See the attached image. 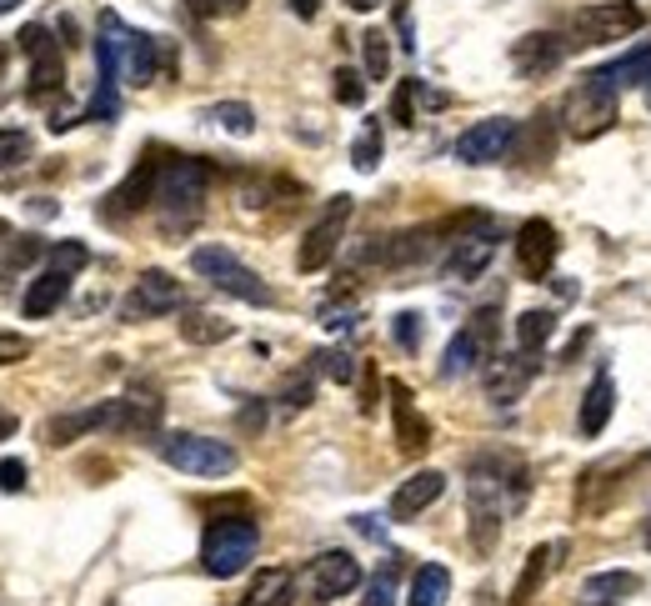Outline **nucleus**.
Segmentation results:
<instances>
[{
  "label": "nucleus",
  "mask_w": 651,
  "mask_h": 606,
  "mask_svg": "<svg viewBox=\"0 0 651 606\" xmlns=\"http://www.w3.org/2000/svg\"><path fill=\"white\" fill-rule=\"evenodd\" d=\"M627 466H637V462H627V456H606V462L586 466V471H581V487H577V512L581 516L606 512V506H612V497L621 491V481H612V476H621Z\"/></svg>",
  "instance_id": "20"
},
{
  "label": "nucleus",
  "mask_w": 651,
  "mask_h": 606,
  "mask_svg": "<svg viewBox=\"0 0 651 606\" xmlns=\"http://www.w3.org/2000/svg\"><path fill=\"white\" fill-rule=\"evenodd\" d=\"M21 357H31V341L15 331H0V366H11V361H21Z\"/></svg>",
  "instance_id": "48"
},
{
  "label": "nucleus",
  "mask_w": 651,
  "mask_h": 606,
  "mask_svg": "<svg viewBox=\"0 0 651 606\" xmlns=\"http://www.w3.org/2000/svg\"><path fill=\"white\" fill-rule=\"evenodd\" d=\"M521 126L507 116H486L476 120V126H466L462 136H456V161H466V166H497V161H507V151L516 145Z\"/></svg>",
  "instance_id": "12"
},
{
  "label": "nucleus",
  "mask_w": 651,
  "mask_h": 606,
  "mask_svg": "<svg viewBox=\"0 0 651 606\" xmlns=\"http://www.w3.org/2000/svg\"><path fill=\"white\" fill-rule=\"evenodd\" d=\"M40 250H46V246H40L36 236H21V241H15V246H11V256H5V261H0V276H5V281H11L15 271H25V266L36 261Z\"/></svg>",
  "instance_id": "40"
},
{
  "label": "nucleus",
  "mask_w": 651,
  "mask_h": 606,
  "mask_svg": "<svg viewBox=\"0 0 651 606\" xmlns=\"http://www.w3.org/2000/svg\"><path fill=\"white\" fill-rule=\"evenodd\" d=\"M25 166H31V136L5 126L0 131V186H15L25 176Z\"/></svg>",
  "instance_id": "31"
},
{
  "label": "nucleus",
  "mask_w": 651,
  "mask_h": 606,
  "mask_svg": "<svg viewBox=\"0 0 651 606\" xmlns=\"http://www.w3.org/2000/svg\"><path fill=\"white\" fill-rule=\"evenodd\" d=\"M391 336H396L402 351H416V346H421V316H416V311H402V316L391 322Z\"/></svg>",
  "instance_id": "43"
},
{
  "label": "nucleus",
  "mask_w": 651,
  "mask_h": 606,
  "mask_svg": "<svg viewBox=\"0 0 651 606\" xmlns=\"http://www.w3.org/2000/svg\"><path fill=\"white\" fill-rule=\"evenodd\" d=\"M521 155H532V161L551 155V116H532V145H526Z\"/></svg>",
  "instance_id": "45"
},
{
  "label": "nucleus",
  "mask_w": 651,
  "mask_h": 606,
  "mask_svg": "<svg viewBox=\"0 0 651 606\" xmlns=\"http://www.w3.org/2000/svg\"><path fill=\"white\" fill-rule=\"evenodd\" d=\"M311 361H316V371L326 381H336V386H351L356 381V357L351 351H341V346H336V351H316Z\"/></svg>",
  "instance_id": "36"
},
{
  "label": "nucleus",
  "mask_w": 651,
  "mask_h": 606,
  "mask_svg": "<svg viewBox=\"0 0 651 606\" xmlns=\"http://www.w3.org/2000/svg\"><path fill=\"white\" fill-rule=\"evenodd\" d=\"M501 316H497V306H481L472 316V322L462 326V331L451 336V346H446V357H441V376L446 381H456V376H472V371H481L486 361L497 357V336H501Z\"/></svg>",
  "instance_id": "8"
},
{
  "label": "nucleus",
  "mask_w": 651,
  "mask_h": 606,
  "mask_svg": "<svg viewBox=\"0 0 651 606\" xmlns=\"http://www.w3.org/2000/svg\"><path fill=\"white\" fill-rule=\"evenodd\" d=\"M641 25H647V11H641L637 0H596L586 11L571 15L567 25V46L581 50V46H616V40L637 36Z\"/></svg>",
  "instance_id": "5"
},
{
  "label": "nucleus",
  "mask_w": 651,
  "mask_h": 606,
  "mask_svg": "<svg viewBox=\"0 0 651 606\" xmlns=\"http://www.w3.org/2000/svg\"><path fill=\"white\" fill-rule=\"evenodd\" d=\"M155 180H161V161H155V151H151V155H141V161H136V171H130V176L106 196L101 215H106V221H126V215L155 206Z\"/></svg>",
  "instance_id": "14"
},
{
  "label": "nucleus",
  "mask_w": 651,
  "mask_h": 606,
  "mask_svg": "<svg viewBox=\"0 0 651 606\" xmlns=\"http://www.w3.org/2000/svg\"><path fill=\"white\" fill-rule=\"evenodd\" d=\"M441 491H446V476H441V471L406 476L402 487H396V497H391V516H396V522H416L427 506H437Z\"/></svg>",
  "instance_id": "22"
},
{
  "label": "nucleus",
  "mask_w": 651,
  "mask_h": 606,
  "mask_svg": "<svg viewBox=\"0 0 651 606\" xmlns=\"http://www.w3.org/2000/svg\"><path fill=\"white\" fill-rule=\"evenodd\" d=\"M386 392H391V421H396V446H402L406 456L427 452L431 446V421L416 411L411 386H406V381H386Z\"/></svg>",
  "instance_id": "18"
},
{
  "label": "nucleus",
  "mask_w": 651,
  "mask_h": 606,
  "mask_svg": "<svg viewBox=\"0 0 651 606\" xmlns=\"http://www.w3.org/2000/svg\"><path fill=\"white\" fill-rule=\"evenodd\" d=\"M551 336H557V316H551V311H521L516 316V351L542 357Z\"/></svg>",
  "instance_id": "32"
},
{
  "label": "nucleus",
  "mask_w": 651,
  "mask_h": 606,
  "mask_svg": "<svg viewBox=\"0 0 651 606\" xmlns=\"http://www.w3.org/2000/svg\"><path fill=\"white\" fill-rule=\"evenodd\" d=\"M66 296H71V271H60V266H46V271L31 281V291H25L21 311L31 316V322H40V316H50V311H56Z\"/></svg>",
  "instance_id": "25"
},
{
  "label": "nucleus",
  "mask_w": 651,
  "mask_h": 606,
  "mask_svg": "<svg viewBox=\"0 0 651 606\" xmlns=\"http://www.w3.org/2000/svg\"><path fill=\"white\" fill-rule=\"evenodd\" d=\"M361 56H367L371 81H386L391 75V36L386 31H367V36H361Z\"/></svg>",
  "instance_id": "35"
},
{
  "label": "nucleus",
  "mask_w": 651,
  "mask_h": 606,
  "mask_svg": "<svg viewBox=\"0 0 651 606\" xmlns=\"http://www.w3.org/2000/svg\"><path fill=\"white\" fill-rule=\"evenodd\" d=\"M557 250H561L557 226L542 221V215H532V221L516 231V266L526 281H542V276L551 271V261H557Z\"/></svg>",
  "instance_id": "17"
},
{
  "label": "nucleus",
  "mask_w": 651,
  "mask_h": 606,
  "mask_svg": "<svg viewBox=\"0 0 651 606\" xmlns=\"http://www.w3.org/2000/svg\"><path fill=\"white\" fill-rule=\"evenodd\" d=\"M190 15H201V21H216V15H241L246 11V0H186Z\"/></svg>",
  "instance_id": "44"
},
{
  "label": "nucleus",
  "mask_w": 651,
  "mask_h": 606,
  "mask_svg": "<svg viewBox=\"0 0 651 606\" xmlns=\"http://www.w3.org/2000/svg\"><path fill=\"white\" fill-rule=\"evenodd\" d=\"M286 5H291L301 21H316V11H321V0H286Z\"/></svg>",
  "instance_id": "52"
},
{
  "label": "nucleus",
  "mask_w": 651,
  "mask_h": 606,
  "mask_svg": "<svg viewBox=\"0 0 651 606\" xmlns=\"http://www.w3.org/2000/svg\"><path fill=\"white\" fill-rule=\"evenodd\" d=\"M631 592H637L631 571H592L577 592V606H621Z\"/></svg>",
  "instance_id": "27"
},
{
  "label": "nucleus",
  "mask_w": 651,
  "mask_h": 606,
  "mask_svg": "<svg viewBox=\"0 0 651 606\" xmlns=\"http://www.w3.org/2000/svg\"><path fill=\"white\" fill-rule=\"evenodd\" d=\"M647 551H651V516H647Z\"/></svg>",
  "instance_id": "59"
},
{
  "label": "nucleus",
  "mask_w": 651,
  "mask_h": 606,
  "mask_svg": "<svg viewBox=\"0 0 651 606\" xmlns=\"http://www.w3.org/2000/svg\"><path fill=\"white\" fill-rule=\"evenodd\" d=\"M391 5H396V25H402L406 46H416V40H411V15H406V0H391Z\"/></svg>",
  "instance_id": "53"
},
{
  "label": "nucleus",
  "mask_w": 651,
  "mask_h": 606,
  "mask_svg": "<svg viewBox=\"0 0 651 606\" xmlns=\"http://www.w3.org/2000/svg\"><path fill=\"white\" fill-rule=\"evenodd\" d=\"M291 602H297V571L266 567V571H256L251 592L241 596L236 606H291Z\"/></svg>",
  "instance_id": "28"
},
{
  "label": "nucleus",
  "mask_w": 651,
  "mask_h": 606,
  "mask_svg": "<svg viewBox=\"0 0 651 606\" xmlns=\"http://www.w3.org/2000/svg\"><path fill=\"white\" fill-rule=\"evenodd\" d=\"M281 401H286V411H306V406H311V381H306V376H297V381H286V392H281Z\"/></svg>",
  "instance_id": "47"
},
{
  "label": "nucleus",
  "mask_w": 651,
  "mask_h": 606,
  "mask_svg": "<svg viewBox=\"0 0 651 606\" xmlns=\"http://www.w3.org/2000/svg\"><path fill=\"white\" fill-rule=\"evenodd\" d=\"M376 371H367V386H361V411H376Z\"/></svg>",
  "instance_id": "51"
},
{
  "label": "nucleus",
  "mask_w": 651,
  "mask_h": 606,
  "mask_svg": "<svg viewBox=\"0 0 651 606\" xmlns=\"http://www.w3.org/2000/svg\"><path fill=\"white\" fill-rule=\"evenodd\" d=\"M0 231H5V226H0Z\"/></svg>",
  "instance_id": "60"
},
{
  "label": "nucleus",
  "mask_w": 651,
  "mask_h": 606,
  "mask_svg": "<svg viewBox=\"0 0 651 606\" xmlns=\"http://www.w3.org/2000/svg\"><path fill=\"white\" fill-rule=\"evenodd\" d=\"M260 417H266V411H260V406H251V411H241V427H260Z\"/></svg>",
  "instance_id": "54"
},
{
  "label": "nucleus",
  "mask_w": 651,
  "mask_h": 606,
  "mask_svg": "<svg viewBox=\"0 0 651 606\" xmlns=\"http://www.w3.org/2000/svg\"><path fill=\"white\" fill-rule=\"evenodd\" d=\"M206 196H211V166L201 155H171L161 161V180H155V206H161V226L176 236L190 231L206 211Z\"/></svg>",
  "instance_id": "1"
},
{
  "label": "nucleus",
  "mask_w": 651,
  "mask_h": 606,
  "mask_svg": "<svg viewBox=\"0 0 651 606\" xmlns=\"http://www.w3.org/2000/svg\"><path fill=\"white\" fill-rule=\"evenodd\" d=\"M361 606H396V567H381L367 582V602Z\"/></svg>",
  "instance_id": "41"
},
{
  "label": "nucleus",
  "mask_w": 651,
  "mask_h": 606,
  "mask_svg": "<svg viewBox=\"0 0 651 606\" xmlns=\"http://www.w3.org/2000/svg\"><path fill=\"white\" fill-rule=\"evenodd\" d=\"M231 331H236V326L211 316V311H186V316H181V336H186L190 346H221V341H231Z\"/></svg>",
  "instance_id": "33"
},
{
  "label": "nucleus",
  "mask_w": 651,
  "mask_h": 606,
  "mask_svg": "<svg viewBox=\"0 0 651 606\" xmlns=\"http://www.w3.org/2000/svg\"><path fill=\"white\" fill-rule=\"evenodd\" d=\"M497 256V231L486 226V215H466V231L451 241L446 281H476Z\"/></svg>",
  "instance_id": "13"
},
{
  "label": "nucleus",
  "mask_w": 651,
  "mask_h": 606,
  "mask_svg": "<svg viewBox=\"0 0 651 606\" xmlns=\"http://www.w3.org/2000/svg\"><path fill=\"white\" fill-rule=\"evenodd\" d=\"M190 271L201 276V281H211L216 291H225V296L246 301V306H271V301H276L271 285L260 281L246 261H236L225 246H196V250H190Z\"/></svg>",
  "instance_id": "6"
},
{
  "label": "nucleus",
  "mask_w": 651,
  "mask_h": 606,
  "mask_svg": "<svg viewBox=\"0 0 651 606\" xmlns=\"http://www.w3.org/2000/svg\"><path fill=\"white\" fill-rule=\"evenodd\" d=\"M616 411V386H612V371H596L592 392L581 396V417H577V431L581 436H602L606 421Z\"/></svg>",
  "instance_id": "26"
},
{
  "label": "nucleus",
  "mask_w": 651,
  "mask_h": 606,
  "mask_svg": "<svg viewBox=\"0 0 651 606\" xmlns=\"http://www.w3.org/2000/svg\"><path fill=\"white\" fill-rule=\"evenodd\" d=\"M351 196H336L326 211H321V221L306 231V241H301V250H297V271H306V276H316V271H326V266L336 261V250H341V241H346V221H351Z\"/></svg>",
  "instance_id": "9"
},
{
  "label": "nucleus",
  "mask_w": 651,
  "mask_h": 606,
  "mask_svg": "<svg viewBox=\"0 0 651 606\" xmlns=\"http://www.w3.org/2000/svg\"><path fill=\"white\" fill-rule=\"evenodd\" d=\"M481 381H486V396L497 406H511L526 396V386L536 381V357L532 351H511V357H491L481 366Z\"/></svg>",
  "instance_id": "15"
},
{
  "label": "nucleus",
  "mask_w": 651,
  "mask_h": 606,
  "mask_svg": "<svg viewBox=\"0 0 651 606\" xmlns=\"http://www.w3.org/2000/svg\"><path fill=\"white\" fill-rule=\"evenodd\" d=\"M557 557H561V541H542V547H532V557H526V567H521L516 586H511V606H532L536 602V592L546 586Z\"/></svg>",
  "instance_id": "24"
},
{
  "label": "nucleus",
  "mask_w": 651,
  "mask_h": 606,
  "mask_svg": "<svg viewBox=\"0 0 651 606\" xmlns=\"http://www.w3.org/2000/svg\"><path fill=\"white\" fill-rule=\"evenodd\" d=\"M256 547H260V526L256 516H216L201 536V567L206 576L216 582H231L241 571L256 561Z\"/></svg>",
  "instance_id": "3"
},
{
  "label": "nucleus",
  "mask_w": 651,
  "mask_h": 606,
  "mask_svg": "<svg viewBox=\"0 0 651 606\" xmlns=\"http://www.w3.org/2000/svg\"><path fill=\"white\" fill-rule=\"evenodd\" d=\"M5 56H11V50H5V40H0V71H5Z\"/></svg>",
  "instance_id": "58"
},
{
  "label": "nucleus",
  "mask_w": 651,
  "mask_h": 606,
  "mask_svg": "<svg viewBox=\"0 0 651 606\" xmlns=\"http://www.w3.org/2000/svg\"><path fill=\"white\" fill-rule=\"evenodd\" d=\"M155 452H161L166 466H176V471H186V476H231L241 466L231 441L196 436V431H171V436L155 441Z\"/></svg>",
  "instance_id": "7"
},
{
  "label": "nucleus",
  "mask_w": 651,
  "mask_h": 606,
  "mask_svg": "<svg viewBox=\"0 0 651 606\" xmlns=\"http://www.w3.org/2000/svg\"><path fill=\"white\" fill-rule=\"evenodd\" d=\"M332 91L341 106H361V101H367V81H361V71H351V66H341V71L332 75Z\"/></svg>",
  "instance_id": "39"
},
{
  "label": "nucleus",
  "mask_w": 651,
  "mask_h": 606,
  "mask_svg": "<svg viewBox=\"0 0 651 606\" xmlns=\"http://www.w3.org/2000/svg\"><path fill=\"white\" fill-rule=\"evenodd\" d=\"M586 341H592V326H581V331L571 336L567 351H561V361H577V357H581V346H586Z\"/></svg>",
  "instance_id": "50"
},
{
  "label": "nucleus",
  "mask_w": 651,
  "mask_h": 606,
  "mask_svg": "<svg viewBox=\"0 0 651 606\" xmlns=\"http://www.w3.org/2000/svg\"><path fill=\"white\" fill-rule=\"evenodd\" d=\"M416 95H421L416 75L396 81V95H391V120H396V126H416Z\"/></svg>",
  "instance_id": "38"
},
{
  "label": "nucleus",
  "mask_w": 651,
  "mask_h": 606,
  "mask_svg": "<svg viewBox=\"0 0 651 606\" xmlns=\"http://www.w3.org/2000/svg\"><path fill=\"white\" fill-rule=\"evenodd\" d=\"M321 326H326V331H351L356 311H326V322H321Z\"/></svg>",
  "instance_id": "49"
},
{
  "label": "nucleus",
  "mask_w": 651,
  "mask_h": 606,
  "mask_svg": "<svg viewBox=\"0 0 651 606\" xmlns=\"http://www.w3.org/2000/svg\"><path fill=\"white\" fill-rule=\"evenodd\" d=\"M351 161H356V171L381 166V120H367V131L356 136V145H351Z\"/></svg>",
  "instance_id": "37"
},
{
  "label": "nucleus",
  "mask_w": 651,
  "mask_h": 606,
  "mask_svg": "<svg viewBox=\"0 0 651 606\" xmlns=\"http://www.w3.org/2000/svg\"><path fill=\"white\" fill-rule=\"evenodd\" d=\"M567 36H557V31H532V36H521L516 46H511V66H516L521 75H551L567 60Z\"/></svg>",
  "instance_id": "19"
},
{
  "label": "nucleus",
  "mask_w": 651,
  "mask_h": 606,
  "mask_svg": "<svg viewBox=\"0 0 651 606\" xmlns=\"http://www.w3.org/2000/svg\"><path fill=\"white\" fill-rule=\"evenodd\" d=\"M11 431H15V417H5V411H0V441L11 436Z\"/></svg>",
  "instance_id": "56"
},
{
  "label": "nucleus",
  "mask_w": 651,
  "mask_h": 606,
  "mask_svg": "<svg viewBox=\"0 0 651 606\" xmlns=\"http://www.w3.org/2000/svg\"><path fill=\"white\" fill-rule=\"evenodd\" d=\"M616 85L606 81L602 71L581 75V85H571L567 101H561V126H567V136H577V141H596V136H606L616 126Z\"/></svg>",
  "instance_id": "4"
},
{
  "label": "nucleus",
  "mask_w": 651,
  "mask_h": 606,
  "mask_svg": "<svg viewBox=\"0 0 651 606\" xmlns=\"http://www.w3.org/2000/svg\"><path fill=\"white\" fill-rule=\"evenodd\" d=\"M511 512L507 501V462L497 456H476L466 466V516H472V541L476 551H491L501 536V516Z\"/></svg>",
  "instance_id": "2"
},
{
  "label": "nucleus",
  "mask_w": 651,
  "mask_h": 606,
  "mask_svg": "<svg viewBox=\"0 0 651 606\" xmlns=\"http://www.w3.org/2000/svg\"><path fill=\"white\" fill-rule=\"evenodd\" d=\"M446 596H451V571L441 567V561L416 567L411 592H406V606H446Z\"/></svg>",
  "instance_id": "29"
},
{
  "label": "nucleus",
  "mask_w": 651,
  "mask_h": 606,
  "mask_svg": "<svg viewBox=\"0 0 651 606\" xmlns=\"http://www.w3.org/2000/svg\"><path fill=\"white\" fill-rule=\"evenodd\" d=\"M11 5H21V0H0V15H5V11H11Z\"/></svg>",
  "instance_id": "57"
},
{
  "label": "nucleus",
  "mask_w": 651,
  "mask_h": 606,
  "mask_svg": "<svg viewBox=\"0 0 651 606\" xmlns=\"http://www.w3.org/2000/svg\"><path fill=\"white\" fill-rule=\"evenodd\" d=\"M602 75L616 85V91H641V85H651V46H637L627 50L621 60H612V66H602Z\"/></svg>",
  "instance_id": "30"
},
{
  "label": "nucleus",
  "mask_w": 651,
  "mask_h": 606,
  "mask_svg": "<svg viewBox=\"0 0 651 606\" xmlns=\"http://www.w3.org/2000/svg\"><path fill=\"white\" fill-rule=\"evenodd\" d=\"M346 5H351V11H361V15H371L381 5V0H346Z\"/></svg>",
  "instance_id": "55"
},
{
  "label": "nucleus",
  "mask_w": 651,
  "mask_h": 606,
  "mask_svg": "<svg viewBox=\"0 0 651 606\" xmlns=\"http://www.w3.org/2000/svg\"><path fill=\"white\" fill-rule=\"evenodd\" d=\"M25 476H31V466L21 456H5L0 462V491H25Z\"/></svg>",
  "instance_id": "46"
},
{
  "label": "nucleus",
  "mask_w": 651,
  "mask_h": 606,
  "mask_svg": "<svg viewBox=\"0 0 651 606\" xmlns=\"http://www.w3.org/2000/svg\"><path fill=\"white\" fill-rule=\"evenodd\" d=\"M111 421H116V401H101V406H85V411H71V417H56L46 427V441L50 446H71V441H81L85 431H111Z\"/></svg>",
  "instance_id": "23"
},
{
  "label": "nucleus",
  "mask_w": 651,
  "mask_h": 606,
  "mask_svg": "<svg viewBox=\"0 0 651 606\" xmlns=\"http://www.w3.org/2000/svg\"><path fill=\"white\" fill-rule=\"evenodd\" d=\"M301 586H306V596L316 606L341 602V596H351L356 586H361V561H356L351 551H321V557L306 561Z\"/></svg>",
  "instance_id": "10"
},
{
  "label": "nucleus",
  "mask_w": 651,
  "mask_h": 606,
  "mask_svg": "<svg viewBox=\"0 0 651 606\" xmlns=\"http://www.w3.org/2000/svg\"><path fill=\"white\" fill-rule=\"evenodd\" d=\"M15 50L31 56V85H25L31 101H46V95L66 91V60H60V50H56V40H50L46 25H25L21 40H15Z\"/></svg>",
  "instance_id": "11"
},
{
  "label": "nucleus",
  "mask_w": 651,
  "mask_h": 606,
  "mask_svg": "<svg viewBox=\"0 0 651 606\" xmlns=\"http://www.w3.org/2000/svg\"><path fill=\"white\" fill-rule=\"evenodd\" d=\"M206 120H216L221 131H231V136H256V110L246 106V101H216L211 110H206Z\"/></svg>",
  "instance_id": "34"
},
{
  "label": "nucleus",
  "mask_w": 651,
  "mask_h": 606,
  "mask_svg": "<svg viewBox=\"0 0 651 606\" xmlns=\"http://www.w3.org/2000/svg\"><path fill=\"white\" fill-rule=\"evenodd\" d=\"M155 60H161V40L146 36V31H130L120 36V85H151L155 81Z\"/></svg>",
  "instance_id": "21"
},
{
  "label": "nucleus",
  "mask_w": 651,
  "mask_h": 606,
  "mask_svg": "<svg viewBox=\"0 0 651 606\" xmlns=\"http://www.w3.org/2000/svg\"><path fill=\"white\" fill-rule=\"evenodd\" d=\"M50 266H60V271H85L91 266V250H85V241H60L56 250H50Z\"/></svg>",
  "instance_id": "42"
},
{
  "label": "nucleus",
  "mask_w": 651,
  "mask_h": 606,
  "mask_svg": "<svg viewBox=\"0 0 651 606\" xmlns=\"http://www.w3.org/2000/svg\"><path fill=\"white\" fill-rule=\"evenodd\" d=\"M186 291L171 271H141L136 276V291L126 296V322H141V316H171L181 311Z\"/></svg>",
  "instance_id": "16"
}]
</instances>
